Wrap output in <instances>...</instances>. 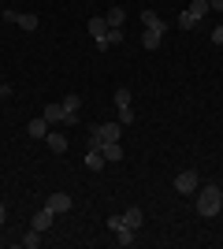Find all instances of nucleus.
<instances>
[{"label": "nucleus", "instance_id": "2", "mask_svg": "<svg viewBox=\"0 0 223 249\" xmlns=\"http://www.w3.org/2000/svg\"><path fill=\"white\" fill-rule=\"evenodd\" d=\"M197 212H201V219H212L223 212V186H205L201 197H197Z\"/></svg>", "mask_w": 223, "mask_h": 249}, {"label": "nucleus", "instance_id": "14", "mask_svg": "<svg viewBox=\"0 0 223 249\" xmlns=\"http://www.w3.org/2000/svg\"><path fill=\"white\" fill-rule=\"evenodd\" d=\"M104 164H108V160H104L101 149H89V153H86V167H89V171H101Z\"/></svg>", "mask_w": 223, "mask_h": 249}, {"label": "nucleus", "instance_id": "17", "mask_svg": "<svg viewBox=\"0 0 223 249\" xmlns=\"http://www.w3.org/2000/svg\"><path fill=\"white\" fill-rule=\"evenodd\" d=\"M119 216H123V223H127V227H134V231H138L141 219H145V216H141V208H127V212H119Z\"/></svg>", "mask_w": 223, "mask_h": 249}, {"label": "nucleus", "instance_id": "26", "mask_svg": "<svg viewBox=\"0 0 223 249\" xmlns=\"http://www.w3.org/2000/svg\"><path fill=\"white\" fill-rule=\"evenodd\" d=\"M0 231H4V227H0Z\"/></svg>", "mask_w": 223, "mask_h": 249}, {"label": "nucleus", "instance_id": "22", "mask_svg": "<svg viewBox=\"0 0 223 249\" xmlns=\"http://www.w3.org/2000/svg\"><path fill=\"white\" fill-rule=\"evenodd\" d=\"M212 45H223V26H216V30H212Z\"/></svg>", "mask_w": 223, "mask_h": 249}, {"label": "nucleus", "instance_id": "25", "mask_svg": "<svg viewBox=\"0 0 223 249\" xmlns=\"http://www.w3.org/2000/svg\"><path fill=\"white\" fill-rule=\"evenodd\" d=\"M208 8H216V11H223V0H208Z\"/></svg>", "mask_w": 223, "mask_h": 249}, {"label": "nucleus", "instance_id": "1", "mask_svg": "<svg viewBox=\"0 0 223 249\" xmlns=\"http://www.w3.org/2000/svg\"><path fill=\"white\" fill-rule=\"evenodd\" d=\"M141 22H145V30H141V49H160V37H164V30H168V22L160 19L156 11H141Z\"/></svg>", "mask_w": 223, "mask_h": 249}, {"label": "nucleus", "instance_id": "15", "mask_svg": "<svg viewBox=\"0 0 223 249\" xmlns=\"http://www.w3.org/2000/svg\"><path fill=\"white\" fill-rule=\"evenodd\" d=\"M104 22H108V26H123V22H127V8H119V4H116V8H108Z\"/></svg>", "mask_w": 223, "mask_h": 249}, {"label": "nucleus", "instance_id": "21", "mask_svg": "<svg viewBox=\"0 0 223 249\" xmlns=\"http://www.w3.org/2000/svg\"><path fill=\"white\" fill-rule=\"evenodd\" d=\"M119 41H123V26H112V30H108V49L119 45Z\"/></svg>", "mask_w": 223, "mask_h": 249}, {"label": "nucleus", "instance_id": "23", "mask_svg": "<svg viewBox=\"0 0 223 249\" xmlns=\"http://www.w3.org/2000/svg\"><path fill=\"white\" fill-rule=\"evenodd\" d=\"M4 223H8V205L0 201V227H4Z\"/></svg>", "mask_w": 223, "mask_h": 249}, {"label": "nucleus", "instance_id": "18", "mask_svg": "<svg viewBox=\"0 0 223 249\" xmlns=\"http://www.w3.org/2000/svg\"><path fill=\"white\" fill-rule=\"evenodd\" d=\"M22 246H26V249H37V246H41V231H26V234H22Z\"/></svg>", "mask_w": 223, "mask_h": 249}, {"label": "nucleus", "instance_id": "5", "mask_svg": "<svg viewBox=\"0 0 223 249\" xmlns=\"http://www.w3.org/2000/svg\"><path fill=\"white\" fill-rule=\"evenodd\" d=\"M86 30H89V37L97 41V49H101V52L108 49V30H112V26L104 22V15H93V19L86 22Z\"/></svg>", "mask_w": 223, "mask_h": 249}, {"label": "nucleus", "instance_id": "7", "mask_svg": "<svg viewBox=\"0 0 223 249\" xmlns=\"http://www.w3.org/2000/svg\"><path fill=\"white\" fill-rule=\"evenodd\" d=\"M60 104H64V123H67V126L82 123V119H78V112H82V97H78V93H67Z\"/></svg>", "mask_w": 223, "mask_h": 249}, {"label": "nucleus", "instance_id": "3", "mask_svg": "<svg viewBox=\"0 0 223 249\" xmlns=\"http://www.w3.org/2000/svg\"><path fill=\"white\" fill-rule=\"evenodd\" d=\"M208 11H212V8H208V0H193L190 8L179 15V26H182V30H193V26H197V22L208 15Z\"/></svg>", "mask_w": 223, "mask_h": 249}, {"label": "nucleus", "instance_id": "11", "mask_svg": "<svg viewBox=\"0 0 223 249\" xmlns=\"http://www.w3.org/2000/svg\"><path fill=\"white\" fill-rule=\"evenodd\" d=\"M41 115L49 119V123H64V104H60V101H49Z\"/></svg>", "mask_w": 223, "mask_h": 249}, {"label": "nucleus", "instance_id": "4", "mask_svg": "<svg viewBox=\"0 0 223 249\" xmlns=\"http://www.w3.org/2000/svg\"><path fill=\"white\" fill-rule=\"evenodd\" d=\"M108 231L116 234V242H119V246H134V238H138V231H134V227H127L119 212H116V216H108Z\"/></svg>", "mask_w": 223, "mask_h": 249}, {"label": "nucleus", "instance_id": "9", "mask_svg": "<svg viewBox=\"0 0 223 249\" xmlns=\"http://www.w3.org/2000/svg\"><path fill=\"white\" fill-rule=\"evenodd\" d=\"M175 190L179 194H193L197 190V171H179L175 175Z\"/></svg>", "mask_w": 223, "mask_h": 249}, {"label": "nucleus", "instance_id": "6", "mask_svg": "<svg viewBox=\"0 0 223 249\" xmlns=\"http://www.w3.org/2000/svg\"><path fill=\"white\" fill-rule=\"evenodd\" d=\"M4 22H15V26H22L26 34H34L41 26V19H37L34 11H4Z\"/></svg>", "mask_w": 223, "mask_h": 249}, {"label": "nucleus", "instance_id": "13", "mask_svg": "<svg viewBox=\"0 0 223 249\" xmlns=\"http://www.w3.org/2000/svg\"><path fill=\"white\" fill-rule=\"evenodd\" d=\"M101 153H104L108 164H119V160H123V149H119V142H104V145H101Z\"/></svg>", "mask_w": 223, "mask_h": 249}, {"label": "nucleus", "instance_id": "12", "mask_svg": "<svg viewBox=\"0 0 223 249\" xmlns=\"http://www.w3.org/2000/svg\"><path fill=\"white\" fill-rule=\"evenodd\" d=\"M30 227H34V231H41V234H45V231L52 227V212H49V208H41V212H37V216L30 219Z\"/></svg>", "mask_w": 223, "mask_h": 249}, {"label": "nucleus", "instance_id": "16", "mask_svg": "<svg viewBox=\"0 0 223 249\" xmlns=\"http://www.w3.org/2000/svg\"><path fill=\"white\" fill-rule=\"evenodd\" d=\"M26 134H30V138H45V134H49V119H45V115H41V119H30Z\"/></svg>", "mask_w": 223, "mask_h": 249}, {"label": "nucleus", "instance_id": "19", "mask_svg": "<svg viewBox=\"0 0 223 249\" xmlns=\"http://www.w3.org/2000/svg\"><path fill=\"white\" fill-rule=\"evenodd\" d=\"M130 123H134V108L127 104V108H119V126H130Z\"/></svg>", "mask_w": 223, "mask_h": 249}, {"label": "nucleus", "instance_id": "10", "mask_svg": "<svg viewBox=\"0 0 223 249\" xmlns=\"http://www.w3.org/2000/svg\"><path fill=\"white\" fill-rule=\"evenodd\" d=\"M45 142H49V149H52V153H67V138L60 134V130H49V134H45Z\"/></svg>", "mask_w": 223, "mask_h": 249}, {"label": "nucleus", "instance_id": "8", "mask_svg": "<svg viewBox=\"0 0 223 249\" xmlns=\"http://www.w3.org/2000/svg\"><path fill=\"white\" fill-rule=\"evenodd\" d=\"M45 208H49L52 216H64V212H71V194H52V197L45 201Z\"/></svg>", "mask_w": 223, "mask_h": 249}, {"label": "nucleus", "instance_id": "20", "mask_svg": "<svg viewBox=\"0 0 223 249\" xmlns=\"http://www.w3.org/2000/svg\"><path fill=\"white\" fill-rule=\"evenodd\" d=\"M116 104H119V108H127V104H130V89H127V86H119V89H116Z\"/></svg>", "mask_w": 223, "mask_h": 249}, {"label": "nucleus", "instance_id": "24", "mask_svg": "<svg viewBox=\"0 0 223 249\" xmlns=\"http://www.w3.org/2000/svg\"><path fill=\"white\" fill-rule=\"evenodd\" d=\"M4 97H11V86L8 82H0V101H4Z\"/></svg>", "mask_w": 223, "mask_h": 249}]
</instances>
